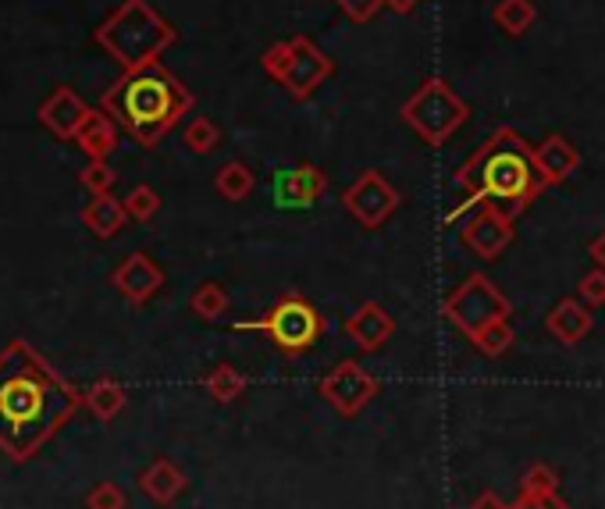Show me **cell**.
I'll list each match as a JSON object with an SVG mask.
<instances>
[{
  "label": "cell",
  "mask_w": 605,
  "mask_h": 509,
  "mask_svg": "<svg viewBox=\"0 0 605 509\" xmlns=\"http://www.w3.org/2000/svg\"><path fill=\"white\" fill-rule=\"evenodd\" d=\"M86 402L75 385L29 346L11 339L0 350V445L11 460H29Z\"/></svg>",
  "instance_id": "6da1fadb"
},
{
  "label": "cell",
  "mask_w": 605,
  "mask_h": 509,
  "mask_svg": "<svg viewBox=\"0 0 605 509\" xmlns=\"http://www.w3.org/2000/svg\"><path fill=\"white\" fill-rule=\"evenodd\" d=\"M452 182L463 189V200L449 211V221L471 214L477 207H498V211L517 221L535 203V197L549 189L535 164V146L513 125H498L460 164Z\"/></svg>",
  "instance_id": "7a4b0ae2"
},
{
  "label": "cell",
  "mask_w": 605,
  "mask_h": 509,
  "mask_svg": "<svg viewBox=\"0 0 605 509\" xmlns=\"http://www.w3.org/2000/svg\"><path fill=\"white\" fill-rule=\"evenodd\" d=\"M193 103H196L193 89L161 62L140 71H121V79H114L108 93L100 97V108L143 150H154L168 136L182 118L193 111Z\"/></svg>",
  "instance_id": "3957f363"
},
{
  "label": "cell",
  "mask_w": 605,
  "mask_h": 509,
  "mask_svg": "<svg viewBox=\"0 0 605 509\" xmlns=\"http://www.w3.org/2000/svg\"><path fill=\"white\" fill-rule=\"evenodd\" d=\"M178 40V29L150 0H121L94 29V43L114 57L121 71H140L161 62V54Z\"/></svg>",
  "instance_id": "277c9868"
},
{
  "label": "cell",
  "mask_w": 605,
  "mask_h": 509,
  "mask_svg": "<svg viewBox=\"0 0 605 509\" xmlns=\"http://www.w3.org/2000/svg\"><path fill=\"white\" fill-rule=\"evenodd\" d=\"M399 118L428 146H442V143H449L452 132H460L466 125V118H471V103H466L446 79L431 75V79H424L414 89V97L403 100Z\"/></svg>",
  "instance_id": "5b68a950"
},
{
  "label": "cell",
  "mask_w": 605,
  "mask_h": 509,
  "mask_svg": "<svg viewBox=\"0 0 605 509\" xmlns=\"http://www.w3.org/2000/svg\"><path fill=\"white\" fill-rule=\"evenodd\" d=\"M239 332H264L275 350L285 356H299L307 353L317 339L324 335V318L317 313V307L302 296H282L275 307H271L264 318L256 321H239Z\"/></svg>",
  "instance_id": "8992f818"
},
{
  "label": "cell",
  "mask_w": 605,
  "mask_h": 509,
  "mask_svg": "<svg viewBox=\"0 0 605 509\" xmlns=\"http://www.w3.org/2000/svg\"><path fill=\"white\" fill-rule=\"evenodd\" d=\"M442 313L457 332L474 339L481 328H488L495 321H509V299L503 296V289H498L488 275L474 272L446 296Z\"/></svg>",
  "instance_id": "52a82bcc"
},
{
  "label": "cell",
  "mask_w": 605,
  "mask_h": 509,
  "mask_svg": "<svg viewBox=\"0 0 605 509\" xmlns=\"http://www.w3.org/2000/svg\"><path fill=\"white\" fill-rule=\"evenodd\" d=\"M317 392H321V399L331 410L350 421V417L363 413L377 399L382 381H377L371 370H363L360 361H342L324 374L321 385H317Z\"/></svg>",
  "instance_id": "ba28073f"
},
{
  "label": "cell",
  "mask_w": 605,
  "mask_h": 509,
  "mask_svg": "<svg viewBox=\"0 0 605 509\" xmlns=\"http://www.w3.org/2000/svg\"><path fill=\"white\" fill-rule=\"evenodd\" d=\"M342 207L350 211L363 229H382V224L399 211V189L388 182L382 171H360L356 182L342 192Z\"/></svg>",
  "instance_id": "9c48e42d"
},
{
  "label": "cell",
  "mask_w": 605,
  "mask_h": 509,
  "mask_svg": "<svg viewBox=\"0 0 605 509\" xmlns=\"http://www.w3.org/2000/svg\"><path fill=\"white\" fill-rule=\"evenodd\" d=\"M331 75H336V57H328L310 36H293V57L289 68L278 79V86L293 100H310Z\"/></svg>",
  "instance_id": "30bf717a"
},
{
  "label": "cell",
  "mask_w": 605,
  "mask_h": 509,
  "mask_svg": "<svg viewBox=\"0 0 605 509\" xmlns=\"http://www.w3.org/2000/svg\"><path fill=\"white\" fill-rule=\"evenodd\" d=\"M517 235V221L509 214H503L498 207H477V211L466 218V224L460 229L463 246L477 253L481 261H498L506 253V246Z\"/></svg>",
  "instance_id": "8fae6325"
},
{
  "label": "cell",
  "mask_w": 605,
  "mask_h": 509,
  "mask_svg": "<svg viewBox=\"0 0 605 509\" xmlns=\"http://www.w3.org/2000/svg\"><path fill=\"white\" fill-rule=\"evenodd\" d=\"M328 192V175L317 164H293L275 175V203L289 211H307Z\"/></svg>",
  "instance_id": "7c38bea8"
},
{
  "label": "cell",
  "mask_w": 605,
  "mask_h": 509,
  "mask_svg": "<svg viewBox=\"0 0 605 509\" xmlns=\"http://www.w3.org/2000/svg\"><path fill=\"white\" fill-rule=\"evenodd\" d=\"M111 286L125 296L132 307H143L161 292L164 272L157 267V261L150 257V253H132V257H125L111 272Z\"/></svg>",
  "instance_id": "4fadbf2b"
},
{
  "label": "cell",
  "mask_w": 605,
  "mask_h": 509,
  "mask_svg": "<svg viewBox=\"0 0 605 509\" xmlns=\"http://www.w3.org/2000/svg\"><path fill=\"white\" fill-rule=\"evenodd\" d=\"M86 114H89V103L68 86H57L54 93L40 103L43 129L54 132V136L65 140V143H75V136H79V129L86 122Z\"/></svg>",
  "instance_id": "5bb4252c"
},
{
  "label": "cell",
  "mask_w": 605,
  "mask_h": 509,
  "mask_svg": "<svg viewBox=\"0 0 605 509\" xmlns=\"http://www.w3.org/2000/svg\"><path fill=\"white\" fill-rule=\"evenodd\" d=\"M345 335L356 342L360 353H377L396 335V321H392V313L382 303L367 299V303H360L350 318H345Z\"/></svg>",
  "instance_id": "9a60e30c"
},
{
  "label": "cell",
  "mask_w": 605,
  "mask_h": 509,
  "mask_svg": "<svg viewBox=\"0 0 605 509\" xmlns=\"http://www.w3.org/2000/svg\"><path fill=\"white\" fill-rule=\"evenodd\" d=\"M544 328H549V335L563 342V346H578V342H584L595 328L592 307L581 303V299H573V296L559 299V303L549 310V318H544Z\"/></svg>",
  "instance_id": "2e32d148"
},
{
  "label": "cell",
  "mask_w": 605,
  "mask_h": 509,
  "mask_svg": "<svg viewBox=\"0 0 605 509\" xmlns=\"http://www.w3.org/2000/svg\"><path fill=\"white\" fill-rule=\"evenodd\" d=\"M535 164H538L544 182L559 186L581 168V154H578V146L570 143V136H563V132H552V136H544L535 146Z\"/></svg>",
  "instance_id": "e0dca14e"
},
{
  "label": "cell",
  "mask_w": 605,
  "mask_h": 509,
  "mask_svg": "<svg viewBox=\"0 0 605 509\" xmlns=\"http://www.w3.org/2000/svg\"><path fill=\"white\" fill-rule=\"evenodd\" d=\"M75 143H79V150L89 161H108L118 150V122L103 108H97V111L89 108Z\"/></svg>",
  "instance_id": "ac0fdd59"
},
{
  "label": "cell",
  "mask_w": 605,
  "mask_h": 509,
  "mask_svg": "<svg viewBox=\"0 0 605 509\" xmlns=\"http://www.w3.org/2000/svg\"><path fill=\"white\" fill-rule=\"evenodd\" d=\"M186 474H182L172 460H154L150 467L140 474V488H143V496L146 499H154L157 506H172L182 491H186Z\"/></svg>",
  "instance_id": "d6986e66"
},
{
  "label": "cell",
  "mask_w": 605,
  "mask_h": 509,
  "mask_svg": "<svg viewBox=\"0 0 605 509\" xmlns=\"http://www.w3.org/2000/svg\"><path fill=\"white\" fill-rule=\"evenodd\" d=\"M125 221H129V211H125V203L114 197V192L94 197V200L82 207V224L97 239H114L121 229H125Z\"/></svg>",
  "instance_id": "ffe728a7"
},
{
  "label": "cell",
  "mask_w": 605,
  "mask_h": 509,
  "mask_svg": "<svg viewBox=\"0 0 605 509\" xmlns=\"http://www.w3.org/2000/svg\"><path fill=\"white\" fill-rule=\"evenodd\" d=\"M256 186V175L246 161H229V164H221L218 175H215V189H218V197L221 200H229V203H242L253 192Z\"/></svg>",
  "instance_id": "44dd1931"
},
{
  "label": "cell",
  "mask_w": 605,
  "mask_h": 509,
  "mask_svg": "<svg viewBox=\"0 0 605 509\" xmlns=\"http://www.w3.org/2000/svg\"><path fill=\"white\" fill-rule=\"evenodd\" d=\"M492 22L503 29L506 36H524L527 29L538 22L535 0H498L492 8Z\"/></svg>",
  "instance_id": "7402d4cb"
},
{
  "label": "cell",
  "mask_w": 605,
  "mask_h": 509,
  "mask_svg": "<svg viewBox=\"0 0 605 509\" xmlns=\"http://www.w3.org/2000/svg\"><path fill=\"white\" fill-rule=\"evenodd\" d=\"M204 388H207L215 402H235L250 388V378L239 367H232V364H218L204 378Z\"/></svg>",
  "instance_id": "603a6c76"
},
{
  "label": "cell",
  "mask_w": 605,
  "mask_h": 509,
  "mask_svg": "<svg viewBox=\"0 0 605 509\" xmlns=\"http://www.w3.org/2000/svg\"><path fill=\"white\" fill-rule=\"evenodd\" d=\"M86 407L94 410V417H100V421H114V417L125 410V388L111 378H103L86 392Z\"/></svg>",
  "instance_id": "cb8c5ba5"
},
{
  "label": "cell",
  "mask_w": 605,
  "mask_h": 509,
  "mask_svg": "<svg viewBox=\"0 0 605 509\" xmlns=\"http://www.w3.org/2000/svg\"><path fill=\"white\" fill-rule=\"evenodd\" d=\"M189 307H193L196 318L218 321V318H224V313H229V292H224L221 281H204V286L193 292Z\"/></svg>",
  "instance_id": "d4e9b609"
},
{
  "label": "cell",
  "mask_w": 605,
  "mask_h": 509,
  "mask_svg": "<svg viewBox=\"0 0 605 509\" xmlns=\"http://www.w3.org/2000/svg\"><path fill=\"white\" fill-rule=\"evenodd\" d=\"M182 143L189 146V154L196 157H207L215 154V150L221 146V129L210 122V118H193V122L186 125V132H182Z\"/></svg>",
  "instance_id": "484cf974"
},
{
  "label": "cell",
  "mask_w": 605,
  "mask_h": 509,
  "mask_svg": "<svg viewBox=\"0 0 605 509\" xmlns=\"http://www.w3.org/2000/svg\"><path fill=\"white\" fill-rule=\"evenodd\" d=\"M471 342H474V350H477L481 356H488V361H495V356L509 353V346L517 342V332H513L509 321H495V324H488V328H481V332H477Z\"/></svg>",
  "instance_id": "4316f807"
},
{
  "label": "cell",
  "mask_w": 605,
  "mask_h": 509,
  "mask_svg": "<svg viewBox=\"0 0 605 509\" xmlns=\"http://www.w3.org/2000/svg\"><path fill=\"white\" fill-rule=\"evenodd\" d=\"M559 491V474L549 463H531L520 477V496H556Z\"/></svg>",
  "instance_id": "83f0119b"
},
{
  "label": "cell",
  "mask_w": 605,
  "mask_h": 509,
  "mask_svg": "<svg viewBox=\"0 0 605 509\" xmlns=\"http://www.w3.org/2000/svg\"><path fill=\"white\" fill-rule=\"evenodd\" d=\"M125 211H129V218L132 221H154L157 218V211H161V192L154 189V186H135L125 200Z\"/></svg>",
  "instance_id": "f1b7e54d"
},
{
  "label": "cell",
  "mask_w": 605,
  "mask_h": 509,
  "mask_svg": "<svg viewBox=\"0 0 605 509\" xmlns=\"http://www.w3.org/2000/svg\"><path fill=\"white\" fill-rule=\"evenodd\" d=\"M79 182L89 197H103V192L114 189V171L108 168V161H89L86 168L79 171Z\"/></svg>",
  "instance_id": "f546056e"
},
{
  "label": "cell",
  "mask_w": 605,
  "mask_h": 509,
  "mask_svg": "<svg viewBox=\"0 0 605 509\" xmlns=\"http://www.w3.org/2000/svg\"><path fill=\"white\" fill-rule=\"evenodd\" d=\"M289 57H293V40H278V43H271V47L264 51L261 68L278 82L282 75H285V68H289Z\"/></svg>",
  "instance_id": "4dcf8cb0"
},
{
  "label": "cell",
  "mask_w": 605,
  "mask_h": 509,
  "mask_svg": "<svg viewBox=\"0 0 605 509\" xmlns=\"http://www.w3.org/2000/svg\"><path fill=\"white\" fill-rule=\"evenodd\" d=\"M86 509H125V491H121L114 482H100L86 496Z\"/></svg>",
  "instance_id": "1f68e13d"
},
{
  "label": "cell",
  "mask_w": 605,
  "mask_h": 509,
  "mask_svg": "<svg viewBox=\"0 0 605 509\" xmlns=\"http://www.w3.org/2000/svg\"><path fill=\"white\" fill-rule=\"evenodd\" d=\"M578 292H581V303H587L592 310L595 307H605V272H602V267H595V272H587L581 278Z\"/></svg>",
  "instance_id": "d6a6232c"
},
{
  "label": "cell",
  "mask_w": 605,
  "mask_h": 509,
  "mask_svg": "<svg viewBox=\"0 0 605 509\" xmlns=\"http://www.w3.org/2000/svg\"><path fill=\"white\" fill-rule=\"evenodd\" d=\"M336 8L345 14L350 22H371V19H377V11L385 8V0H336Z\"/></svg>",
  "instance_id": "836d02e7"
},
{
  "label": "cell",
  "mask_w": 605,
  "mask_h": 509,
  "mask_svg": "<svg viewBox=\"0 0 605 509\" xmlns=\"http://www.w3.org/2000/svg\"><path fill=\"white\" fill-rule=\"evenodd\" d=\"M509 509H570V506L556 491V496H520L517 502H509Z\"/></svg>",
  "instance_id": "e575fe53"
},
{
  "label": "cell",
  "mask_w": 605,
  "mask_h": 509,
  "mask_svg": "<svg viewBox=\"0 0 605 509\" xmlns=\"http://www.w3.org/2000/svg\"><path fill=\"white\" fill-rule=\"evenodd\" d=\"M471 509H509V502H503L498 491H481V496L471 502Z\"/></svg>",
  "instance_id": "d590c367"
},
{
  "label": "cell",
  "mask_w": 605,
  "mask_h": 509,
  "mask_svg": "<svg viewBox=\"0 0 605 509\" xmlns=\"http://www.w3.org/2000/svg\"><path fill=\"white\" fill-rule=\"evenodd\" d=\"M587 253H592L595 267H602V272H605V232L592 239V246H587Z\"/></svg>",
  "instance_id": "8d00e7d4"
},
{
  "label": "cell",
  "mask_w": 605,
  "mask_h": 509,
  "mask_svg": "<svg viewBox=\"0 0 605 509\" xmlns=\"http://www.w3.org/2000/svg\"><path fill=\"white\" fill-rule=\"evenodd\" d=\"M385 8H392L396 14H414L420 8V0H385Z\"/></svg>",
  "instance_id": "74e56055"
}]
</instances>
